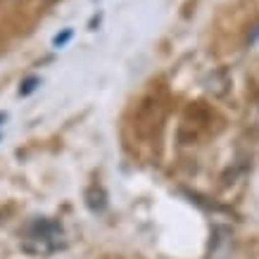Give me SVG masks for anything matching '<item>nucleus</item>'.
<instances>
[{
	"mask_svg": "<svg viewBox=\"0 0 259 259\" xmlns=\"http://www.w3.org/2000/svg\"><path fill=\"white\" fill-rule=\"evenodd\" d=\"M67 240H64V228L60 221L40 217L33 219L29 226L24 228L22 236V252L31 254V257H48L53 252L62 250Z\"/></svg>",
	"mask_w": 259,
	"mask_h": 259,
	"instance_id": "1",
	"label": "nucleus"
},
{
	"mask_svg": "<svg viewBox=\"0 0 259 259\" xmlns=\"http://www.w3.org/2000/svg\"><path fill=\"white\" fill-rule=\"evenodd\" d=\"M83 200H86L88 209H91V212H95V214H100V212H105V209H107V193H105V188H102V186H98V183H93V186L86 190Z\"/></svg>",
	"mask_w": 259,
	"mask_h": 259,
	"instance_id": "2",
	"label": "nucleus"
},
{
	"mask_svg": "<svg viewBox=\"0 0 259 259\" xmlns=\"http://www.w3.org/2000/svg\"><path fill=\"white\" fill-rule=\"evenodd\" d=\"M38 86H40V79H38V76H29V79L22 83V88H19V95H31Z\"/></svg>",
	"mask_w": 259,
	"mask_h": 259,
	"instance_id": "3",
	"label": "nucleus"
},
{
	"mask_svg": "<svg viewBox=\"0 0 259 259\" xmlns=\"http://www.w3.org/2000/svg\"><path fill=\"white\" fill-rule=\"evenodd\" d=\"M71 36H74V31H71V29H64L62 33H57L55 38H53V46H55V48H62V46H67V43H69V40H71Z\"/></svg>",
	"mask_w": 259,
	"mask_h": 259,
	"instance_id": "4",
	"label": "nucleus"
},
{
	"mask_svg": "<svg viewBox=\"0 0 259 259\" xmlns=\"http://www.w3.org/2000/svg\"><path fill=\"white\" fill-rule=\"evenodd\" d=\"M3 121H5V114H3V112H0V124H3Z\"/></svg>",
	"mask_w": 259,
	"mask_h": 259,
	"instance_id": "5",
	"label": "nucleus"
}]
</instances>
